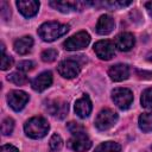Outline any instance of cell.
Here are the masks:
<instances>
[{"instance_id": "obj_27", "label": "cell", "mask_w": 152, "mask_h": 152, "mask_svg": "<svg viewBox=\"0 0 152 152\" xmlns=\"http://www.w3.org/2000/svg\"><path fill=\"white\" fill-rule=\"evenodd\" d=\"M13 64V58L11 56H7L5 52H2V56H1V69L2 70H7L12 66Z\"/></svg>"}, {"instance_id": "obj_15", "label": "cell", "mask_w": 152, "mask_h": 152, "mask_svg": "<svg viewBox=\"0 0 152 152\" xmlns=\"http://www.w3.org/2000/svg\"><path fill=\"white\" fill-rule=\"evenodd\" d=\"M108 75H109V77L113 81L121 82V81L128 78V76H129V69H128V66L126 64L119 63V64H115V65H113V66L109 68Z\"/></svg>"}, {"instance_id": "obj_2", "label": "cell", "mask_w": 152, "mask_h": 152, "mask_svg": "<svg viewBox=\"0 0 152 152\" xmlns=\"http://www.w3.org/2000/svg\"><path fill=\"white\" fill-rule=\"evenodd\" d=\"M24 131L27 137L32 139H40L45 137L49 131L48 121L42 116H33L28 119L24 125Z\"/></svg>"}, {"instance_id": "obj_25", "label": "cell", "mask_w": 152, "mask_h": 152, "mask_svg": "<svg viewBox=\"0 0 152 152\" xmlns=\"http://www.w3.org/2000/svg\"><path fill=\"white\" fill-rule=\"evenodd\" d=\"M13 127H14V121L13 119L11 118H6L2 120V124H1V132L4 135H8L12 133L13 131Z\"/></svg>"}, {"instance_id": "obj_8", "label": "cell", "mask_w": 152, "mask_h": 152, "mask_svg": "<svg viewBox=\"0 0 152 152\" xmlns=\"http://www.w3.org/2000/svg\"><path fill=\"white\" fill-rule=\"evenodd\" d=\"M28 101V95L23 90H12L7 95V102L12 109L15 112L21 110Z\"/></svg>"}, {"instance_id": "obj_22", "label": "cell", "mask_w": 152, "mask_h": 152, "mask_svg": "<svg viewBox=\"0 0 152 152\" xmlns=\"http://www.w3.org/2000/svg\"><path fill=\"white\" fill-rule=\"evenodd\" d=\"M66 128H68V131H69L72 135H80V134H84V133H86L84 126H82L81 124L75 122V121H70V122L66 125Z\"/></svg>"}, {"instance_id": "obj_18", "label": "cell", "mask_w": 152, "mask_h": 152, "mask_svg": "<svg viewBox=\"0 0 152 152\" xmlns=\"http://www.w3.org/2000/svg\"><path fill=\"white\" fill-rule=\"evenodd\" d=\"M33 46V39L30 36L21 37L14 42V51L19 55H26L31 51Z\"/></svg>"}, {"instance_id": "obj_9", "label": "cell", "mask_w": 152, "mask_h": 152, "mask_svg": "<svg viewBox=\"0 0 152 152\" xmlns=\"http://www.w3.org/2000/svg\"><path fill=\"white\" fill-rule=\"evenodd\" d=\"M46 108H48L49 113L57 119H64L66 116V113L69 109L68 103L63 100H59V99H55V100L49 101Z\"/></svg>"}, {"instance_id": "obj_24", "label": "cell", "mask_w": 152, "mask_h": 152, "mask_svg": "<svg viewBox=\"0 0 152 152\" xmlns=\"http://www.w3.org/2000/svg\"><path fill=\"white\" fill-rule=\"evenodd\" d=\"M49 146L51 148V151H59L63 146V140L62 138L58 135V134H52V137L50 138V141H49Z\"/></svg>"}, {"instance_id": "obj_13", "label": "cell", "mask_w": 152, "mask_h": 152, "mask_svg": "<svg viewBox=\"0 0 152 152\" xmlns=\"http://www.w3.org/2000/svg\"><path fill=\"white\" fill-rule=\"evenodd\" d=\"M91 109H93V106H91V101H90L88 95L84 94L82 97L76 100V102H75V113L80 118L84 119V118L89 116V114L91 113Z\"/></svg>"}, {"instance_id": "obj_21", "label": "cell", "mask_w": 152, "mask_h": 152, "mask_svg": "<svg viewBox=\"0 0 152 152\" xmlns=\"http://www.w3.org/2000/svg\"><path fill=\"white\" fill-rule=\"evenodd\" d=\"M7 80H8L10 82L17 84V86H24V84H26V83L28 82L27 76H26L24 72H21V71H15V72L10 74V75L7 76Z\"/></svg>"}, {"instance_id": "obj_10", "label": "cell", "mask_w": 152, "mask_h": 152, "mask_svg": "<svg viewBox=\"0 0 152 152\" xmlns=\"http://www.w3.org/2000/svg\"><path fill=\"white\" fill-rule=\"evenodd\" d=\"M68 146L76 152H86L91 147V140L86 133L80 135H72V138L68 141Z\"/></svg>"}, {"instance_id": "obj_6", "label": "cell", "mask_w": 152, "mask_h": 152, "mask_svg": "<svg viewBox=\"0 0 152 152\" xmlns=\"http://www.w3.org/2000/svg\"><path fill=\"white\" fill-rule=\"evenodd\" d=\"M94 51L100 59L108 61L115 55V44L110 40H99L94 44Z\"/></svg>"}, {"instance_id": "obj_20", "label": "cell", "mask_w": 152, "mask_h": 152, "mask_svg": "<svg viewBox=\"0 0 152 152\" xmlns=\"http://www.w3.org/2000/svg\"><path fill=\"white\" fill-rule=\"evenodd\" d=\"M120 151H121V146L118 142H114V141L101 142L95 148V152H120Z\"/></svg>"}, {"instance_id": "obj_1", "label": "cell", "mask_w": 152, "mask_h": 152, "mask_svg": "<svg viewBox=\"0 0 152 152\" xmlns=\"http://www.w3.org/2000/svg\"><path fill=\"white\" fill-rule=\"evenodd\" d=\"M69 31V25L57 21H48L39 26L38 34L44 42H53Z\"/></svg>"}, {"instance_id": "obj_7", "label": "cell", "mask_w": 152, "mask_h": 152, "mask_svg": "<svg viewBox=\"0 0 152 152\" xmlns=\"http://www.w3.org/2000/svg\"><path fill=\"white\" fill-rule=\"evenodd\" d=\"M57 70L64 78H74L80 74L81 66L75 59H65L58 64Z\"/></svg>"}, {"instance_id": "obj_16", "label": "cell", "mask_w": 152, "mask_h": 152, "mask_svg": "<svg viewBox=\"0 0 152 152\" xmlns=\"http://www.w3.org/2000/svg\"><path fill=\"white\" fill-rule=\"evenodd\" d=\"M50 5L63 13H69L72 11H81L84 5L81 1H51Z\"/></svg>"}, {"instance_id": "obj_12", "label": "cell", "mask_w": 152, "mask_h": 152, "mask_svg": "<svg viewBox=\"0 0 152 152\" xmlns=\"http://www.w3.org/2000/svg\"><path fill=\"white\" fill-rule=\"evenodd\" d=\"M17 7L19 8V12L24 17L31 18L37 14L39 8V2L34 0H19L17 1Z\"/></svg>"}, {"instance_id": "obj_14", "label": "cell", "mask_w": 152, "mask_h": 152, "mask_svg": "<svg viewBox=\"0 0 152 152\" xmlns=\"http://www.w3.org/2000/svg\"><path fill=\"white\" fill-rule=\"evenodd\" d=\"M135 44V38L131 32H122L115 38V48L120 51H128Z\"/></svg>"}, {"instance_id": "obj_17", "label": "cell", "mask_w": 152, "mask_h": 152, "mask_svg": "<svg viewBox=\"0 0 152 152\" xmlns=\"http://www.w3.org/2000/svg\"><path fill=\"white\" fill-rule=\"evenodd\" d=\"M114 19L108 15V14H103L99 18L97 24H96V32L99 34H108L113 31L114 28Z\"/></svg>"}, {"instance_id": "obj_4", "label": "cell", "mask_w": 152, "mask_h": 152, "mask_svg": "<svg viewBox=\"0 0 152 152\" xmlns=\"http://www.w3.org/2000/svg\"><path fill=\"white\" fill-rule=\"evenodd\" d=\"M89 42H90V36L86 31H80L64 42V49L69 51L82 50L88 46Z\"/></svg>"}, {"instance_id": "obj_5", "label": "cell", "mask_w": 152, "mask_h": 152, "mask_svg": "<svg viewBox=\"0 0 152 152\" xmlns=\"http://www.w3.org/2000/svg\"><path fill=\"white\" fill-rule=\"evenodd\" d=\"M112 99L120 109H127L133 102V93L127 88H115L112 91Z\"/></svg>"}, {"instance_id": "obj_29", "label": "cell", "mask_w": 152, "mask_h": 152, "mask_svg": "<svg viewBox=\"0 0 152 152\" xmlns=\"http://www.w3.org/2000/svg\"><path fill=\"white\" fill-rule=\"evenodd\" d=\"M1 152H19V151L13 145H4L1 147Z\"/></svg>"}, {"instance_id": "obj_11", "label": "cell", "mask_w": 152, "mask_h": 152, "mask_svg": "<svg viewBox=\"0 0 152 152\" xmlns=\"http://www.w3.org/2000/svg\"><path fill=\"white\" fill-rule=\"evenodd\" d=\"M51 83H52V74L50 71H44L31 81V87L36 91H43L46 88H49Z\"/></svg>"}, {"instance_id": "obj_23", "label": "cell", "mask_w": 152, "mask_h": 152, "mask_svg": "<svg viewBox=\"0 0 152 152\" xmlns=\"http://www.w3.org/2000/svg\"><path fill=\"white\" fill-rule=\"evenodd\" d=\"M141 106L151 109L152 108V88H147L141 94Z\"/></svg>"}, {"instance_id": "obj_26", "label": "cell", "mask_w": 152, "mask_h": 152, "mask_svg": "<svg viewBox=\"0 0 152 152\" xmlns=\"http://www.w3.org/2000/svg\"><path fill=\"white\" fill-rule=\"evenodd\" d=\"M57 50L55 49H48V50H44L40 55L42 57V61L43 62H46V63H50V62H53L57 57Z\"/></svg>"}, {"instance_id": "obj_3", "label": "cell", "mask_w": 152, "mask_h": 152, "mask_svg": "<svg viewBox=\"0 0 152 152\" xmlns=\"http://www.w3.org/2000/svg\"><path fill=\"white\" fill-rule=\"evenodd\" d=\"M116 121H118V114L114 110L106 108L97 114L95 119V126L99 131H107L112 128Z\"/></svg>"}, {"instance_id": "obj_19", "label": "cell", "mask_w": 152, "mask_h": 152, "mask_svg": "<svg viewBox=\"0 0 152 152\" xmlns=\"http://www.w3.org/2000/svg\"><path fill=\"white\" fill-rule=\"evenodd\" d=\"M139 127L142 132H151L152 131V112L142 113L139 116Z\"/></svg>"}, {"instance_id": "obj_30", "label": "cell", "mask_w": 152, "mask_h": 152, "mask_svg": "<svg viewBox=\"0 0 152 152\" xmlns=\"http://www.w3.org/2000/svg\"><path fill=\"white\" fill-rule=\"evenodd\" d=\"M145 7H146V10H147L148 14L152 17V1H148V2H146V4H145Z\"/></svg>"}, {"instance_id": "obj_31", "label": "cell", "mask_w": 152, "mask_h": 152, "mask_svg": "<svg viewBox=\"0 0 152 152\" xmlns=\"http://www.w3.org/2000/svg\"><path fill=\"white\" fill-rule=\"evenodd\" d=\"M147 59H148V61H152V52H150V53L147 55Z\"/></svg>"}, {"instance_id": "obj_28", "label": "cell", "mask_w": 152, "mask_h": 152, "mask_svg": "<svg viewBox=\"0 0 152 152\" xmlns=\"http://www.w3.org/2000/svg\"><path fill=\"white\" fill-rule=\"evenodd\" d=\"M33 62L31 61H21L18 63V70L21 71V72H25V71H28V70H32L33 69Z\"/></svg>"}]
</instances>
